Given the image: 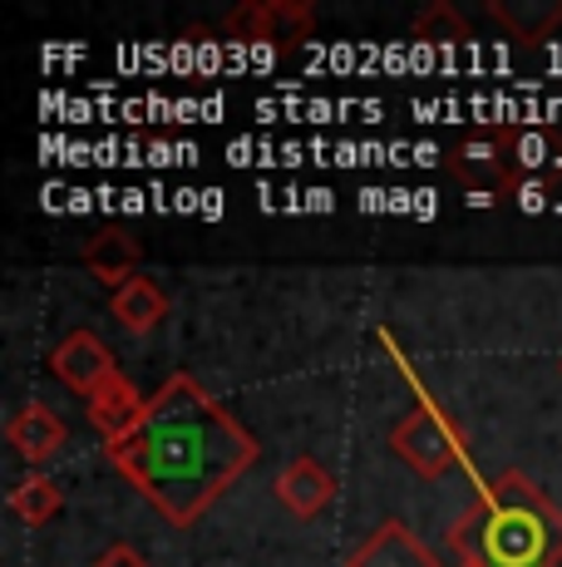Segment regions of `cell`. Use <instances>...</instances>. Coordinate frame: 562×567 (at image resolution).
Returning <instances> with one entry per match:
<instances>
[{
  "instance_id": "6da1fadb",
  "label": "cell",
  "mask_w": 562,
  "mask_h": 567,
  "mask_svg": "<svg viewBox=\"0 0 562 567\" xmlns=\"http://www.w3.org/2000/svg\"><path fill=\"white\" fill-rule=\"evenodd\" d=\"M257 434L198 385V375L178 370L148 395V410L124 440L104 444L110 460L173 528L198 523L212 504L257 464Z\"/></svg>"
},
{
  "instance_id": "7a4b0ae2",
  "label": "cell",
  "mask_w": 562,
  "mask_h": 567,
  "mask_svg": "<svg viewBox=\"0 0 562 567\" xmlns=\"http://www.w3.org/2000/svg\"><path fill=\"white\" fill-rule=\"evenodd\" d=\"M449 548L479 567H558L562 508L523 468H503L473 488V504L449 523Z\"/></svg>"
},
{
  "instance_id": "3957f363",
  "label": "cell",
  "mask_w": 562,
  "mask_h": 567,
  "mask_svg": "<svg viewBox=\"0 0 562 567\" xmlns=\"http://www.w3.org/2000/svg\"><path fill=\"white\" fill-rule=\"evenodd\" d=\"M391 450L415 468L419 478H445L454 464H469L459 420L419 385H415V410L391 430Z\"/></svg>"
},
{
  "instance_id": "277c9868",
  "label": "cell",
  "mask_w": 562,
  "mask_h": 567,
  "mask_svg": "<svg viewBox=\"0 0 562 567\" xmlns=\"http://www.w3.org/2000/svg\"><path fill=\"white\" fill-rule=\"evenodd\" d=\"M316 30V10L306 0H252V6L227 10L222 35L232 40H281V45H296Z\"/></svg>"
},
{
  "instance_id": "5b68a950",
  "label": "cell",
  "mask_w": 562,
  "mask_h": 567,
  "mask_svg": "<svg viewBox=\"0 0 562 567\" xmlns=\"http://www.w3.org/2000/svg\"><path fill=\"white\" fill-rule=\"evenodd\" d=\"M449 168L469 183V193H513L523 183L513 168V128H489V134L464 138Z\"/></svg>"
},
{
  "instance_id": "8992f818",
  "label": "cell",
  "mask_w": 562,
  "mask_h": 567,
  "mask_svg": "<svg viewBox=\"0 0 562 567\" xmlns=\"http://www.w3.org/2000/svg\"><path fill=\"white\" fill-rule=\"evenodd\" d=\"M50 370H55L70 390H80V395H94L104 380L118 375L114 351L100 341V331H90V326H74L55 351H50Z\"/></svg>"
},
{
  "instance_id": "52a82bcc",
  "label": "cell",
  "mask_w": 562,
  "mask_h": 567,
  "mask_svg": "<svg viewBox=\"0 0 562 567\" xmlns=\"http://www.w3.org/2000/svg\"><path fill=\"white\" fill-rule=\"evenodd\" d=\"M272 494L291 518H321L336 504V474H331V464H321L316 454H296V460L277 474Z\"/></svg>"
},
{
  "instance_id": "ba28073f",
  "label": "cell",
  "mask_w": 562,
  "mask_h": 567,
  "mask_svg": "<svg viewBox=\"0 0 562 567\" xmlns=\"http://www.w3.org/2000/svg\"><path fill=\"white\" fill-rule=\"evenodd\" d=\"M6 440H10V450H15L20 460L40 468V464L55 460L64 444H70V424H64L45 400H30V405H20L15 414H10Z\"/></svg>"
},
{
  "instance_id": "9c48e42d",
  "label": "cell",
  "mask_w": 562,
  "mask_h": 567,
  "mask_svg": "<svg viewBox=\"0 0 562 567\" xmlns=\"http://www.w3.org/2000/svg\"><path fill=\"white\" fill-rule=\"evenodd\" d=\"M345 567H445L439 553H429L425 543L415 538L405 518H385L361 548L345 558Z\"/></svg>"
},
{
  "instance_id": "30bf717a",
  "label": "cell",
  "mask_w": 562,
  "mask_h": 567,
  "mask_svg": "<svg viewBox=\"0 0 562 567\" xmlns=\"http://www.w3.org/2000/svg\"><path fill=\"white\" fill-rule=\"evenodd\" d=\"M138 257H144V247H138V237L128 233V227H100V233L84 243V271L90 277H100L104 287H124L128 277H138Z\"/></svg>"
},
{
  "instance_id": "8fae6325",
  "label": "cell",
  "mask_w": 562,
  "mask_h": 567,
  "mask_svg": "<svg viewBox=\"0 0 562 567\" xmlns=\"http://www.w3.org/2000/svg\"><path fill=\"white\" fill-rule=\"evenodd\" d=\"M148 410V395H138V385L118 370V375H110L100 390L90 395V424L104 434V444L110 440H124L128 430H134L138 420H144Z\"/></svg>"
},
{
  "instance_id": "7c38bea8",
  "label": "cell",
  "mask_w": 562,
  "mask_h": 567,
  "mask_svg": "<svg viewBox=\"0 0 562 567\" xmlns=\"http://www.w3.org/2000/svg\"><path fill=\"white\" fill-rule=\"evenodd\" d=\"M110 307H114V316H118V326H124V331L148 336L168 316V297H164V287H158L154 277H128L124 287L110 297Z\"/></svg>"
},
{
  "instance_id": "4fadbf2b",
  "label": "cell",
  "mask_w": 562,
  "mask_h": 567,
  "mask_svg": "<svg viewBox=\"0 0 562 567\" xmlns=\"http://www.w3.org/2000/svg\"><path fill=\"white\" fill-rule=\"evenodd\" d=\"M489 16L513 30V40L538 45V40H548L562 25V0H513V6L508 0H489Z\"/></svg>"
},
{
  "instance_id": "5bb4252c",
  "label": "cell",
  "mask_w": 562,
  "mask_h": 567,
  "mask_svg": "<svg viewBox=\"0 0 562 567\" xmlns=\"http://www.w3.org/2000/svg\"><path fill=\"white\" fill-rule=\"evenodd\" d=\"M6 508L20 523L40 528V523H50L55 514H64V494H60V484L50 474H30V478H20V484L6 494Z\"/></svg>"
},
{
  "instance_id": "9a60e30c",
  "label": "cell",
  "mask_w": 562,
  "mask_h": 567,
  "mask_svg": "<svg viewBox=\"0 0 562 567\" xmlns=\"http://www.w3.org/2000/svg\"><path fill=\"white\" fill-rule=\"evenodd\" d=\"M409 30H415V40H425V45H464V40H469V20H464L449 0L425 6Z\"/></svg>"
},
{
  "instance_id": "2e32d148",
  "label": "cell",
  "mask_w": 562,
  "mask_h": 567,
  "mask_svg": "<svg viewBox=\"0 0 562 567\" xmlns=\"http://www.w3.org/2000/svg\"><path fill=\"white\" fill-rule=\"evenodd\" d=\"M553 148L558 144L548 134H513V168H543Z\"/></svg>"
},
{
  "instance_id": "e0dca14e",
  "label": "cell",
  "mask_w": 562,
  "mask_h": 567,
  "mask_svg": "<svg viewBox=\"0 0 562 567\" xmlns=\"http://www.w3.org/2000/svg\"><path fill=\"white\" fill-rule=\"evenodd\" d=\"M90 567H154V563H148L144 553L134 548V543H114V548H104Z\"/></svg>"
},
{
  "instance_id": "ac0fdd59",
  "label": "cell",
  "mask_w": 562,
  "mask_h": 567,
  "mask_svg": "<svg viewBox=\"0 0 562 567\" xmlns=\"http://www.w3.org/2000/svg\"><path fill=\"white\" fill-rule=\"evenodd\" d=\"M513 198L523 203L528 213H538V207L548 203V183H543V178H523V183H518V188H513Z\"/></svg>"
},
{
  "instance_id": "d6986e66",
  "label": "cell",
  "mask_w": 562,
  "mask_h": 567,
  "mask_svg": "<svg viewBox=\"0 0 562 567\" xmlns=\"http://www.w3.org/2000/svg\"><path fill=\"white\" fill-rule=\"evenodd\" d=\"M459 567H479V563H459Z\"/></svg>"
},
{
  "instance_id": "ffe728a7",
  "label": "cell",
  "mask_w": 562,
  "mask_h": 567,
  "mask_svg": "<svg viewBox=\"0 0 562 567\" xmlns=\"http://www.w3.org/2000/svg\"><path fill=\"white\" fill-rule=\"evenodd\" d=\"M558 370H562V361H558Z\"/></svg>"
}]
</instances>
